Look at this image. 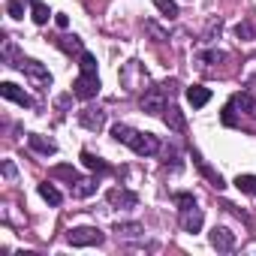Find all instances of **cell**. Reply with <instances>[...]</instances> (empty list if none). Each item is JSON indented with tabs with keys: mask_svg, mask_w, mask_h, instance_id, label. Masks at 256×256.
<instances>
[{
	"mask_svg": "<svg viewBox=\"0 0 256 256\" xmlns=\"http://www.w3.org/2000/svg\"><path fill=\"white\" fill-rule=\"evenodd\" d=\"M52 178H64V181L72 184V181H78V172H76L72 166H54V169H52Z\"/></svg>",
	"mask_w": 256,
	"mask_h": 256,
	"instance_id": "25",
	"label": "cell"
},
{
	"mask_svg": "<svg viewBox=\"0 0 256 256\" xmlns=\"http://www.w3.org/2000/svg\"><path fill=\"white\" fill-rule=\"evenodd\" d=\"M166 96H169V94H166L163 88H148V90L142 94V112H145V114H163L166 106H169Z\"/></svg>",
	"mask_w": 256,
	"mask_h": 256,
	"instance_id": "5",
	"label": "cell"
},
{
	"mask_svg": "<svg viewBox=\"0 0 256 256\" xmlns=\"http://www.w3.org/2000/svg\"><path fill=\"white\" fill-rule=\"evenodd\" d=\"M58 48L60 52H66V54H82L84 52V46H82V40L72 34V36H58Z\"/></svg>",
	"mask_w": 256,
	"mask_h": 256,
	"instance_id": "18",
	"label": "cell"
},
{
	"mask_svg": "<svg viewBox=\"0 0 256 256\" xmlns=\"http://www.w3.org/2000/svg\"><path fill=\"white\" fill-rule=\"evenodd\" d=\"M0 94H4L6 100H12V102H18L22 108H30L34 106V100H30V94H24L18 84H12V82H4L0 84Z\"/></svg>",
	"mask_w": 256,
	"mask_h": 256,
	"instance_id": "11",
	"label": "cell"
},
{
	"mask_svg": "<svg viewBox=\"0 0 256 256\" xmlns=\"http://www.w3.org/2000/svg\"><path fill=\"white\" fill-rule=\"evenodd\" d=\"M78 60H82V64H78V66H82V72L96 76V58H94L90 52H82V54H78Z\"/></svg>",
	"mask_w": 256,
	"mask_h": 256,
	"instance_id": "27",
	"label": "cell"
},
{
	"mask_svg": "<svg viewBox=\"0 0 256 256\" xmlns=\"http://www.w3.org/2000/svg\"><path fill=\"white\" fill-rule=\"evenodd\" d=\"M114 232H118V235H124V238H139L145 229H142V223H118V226H114Z\"/></svg>",
	"mask_w": 256,
	"mask_h": 256,
	"instance_id": "23",
	"label": "cell"
},
{
	"mask_svg": "<svg viewBox=\"0 0 256 256\" xmlns=\"http://www.w3.org/2000/svg\"><path fill=\"white\" fill-rule=\"evenodd\" d=\"M172 199H175V205H178V208H187V205H196V199H193V193H175Z\"/></svg>",
	"mask_w": 256,
	"mask_h": 256,
	"instance_id": "30",
	"label": "cell"
},
{
	"mask_svg": "<svg viewBox=\"0 0 256 256\" xmlns=\"http://www.w3.org/2000/svg\"><path fill=\"white\" fill-rule=\"evenodd\" d=\"M24 4H30V0H10L6 4V12L12 18H24Z\"/></svg>",
	"mask_w": 256,
	"mask_h": 256,
	"instance_id": "28",
	"label": "cell"
},
{
	"mask_svg": "<svg viewBox=\"0 0 256 256\" xmlns=\"http://www.w3.org/2000/svg\"><path fill=\"white\" fill-rule=\"evenodd\" d=\"M235 34H238V40H253V36H256V28H253L250 22H241V24L235 28Z\"/></svg>",
	"mask_w": 256,
	"mask_h": 256,
	"instance_id": "29",
	"label": "cell"
},
{
	"mask_svg": "<svg viewBox=\"0 0 256 256\" xmlns=\"http://www.w3.org/2000/svg\"><path fill=\"white\" fill-rule=\"evenodd\" d=\"M72 94L78 100H94L100 94V76H90V72H82L76 82H72Z\"/></svg>",
	"mask_w": 256,
	"mask_h": 256,
	"instance_id": "6",
	"label": "cell"
},
{
	"mask_svg": "<svg viewBox=\"0 0 256 256\" xmlns=\"http://www.w3.org/2000/svg\"><path fill=\"white\" fill-rule=\"evenodd\" d=\"M220 28H223L220 22H211V24H208V34H205V42H211V40H214V34L220 36Z\"/></svg>",
	"mask_w": 256,
	"mask_h": 256,
	"instance_id": "32",
	"label": "cell"
},
{
	"mask_svg": "<svg viewBox=\"0 0 256 256\" xmlns=\"http://www.w3.org/2000/svg\"><path fill=\"white\" fill-rule=\"evenodd\" d=\"M82 163L88 166V169H94V172H108V163L106 160H100L96 154H90V151H82Z\"/></svg>",
	"mask_w": 256,
	"mask_h": 256,
	"instance_id": "21",
	"label": "cell"
},
{
	"mask_svg": "<svg viewBox=\"0 0 256 256\" xmlns=\"http://www.w3.org/2000/svg\"><path fill=\"white\" fill-rule=\"evenodd\" d=\"M154 6H157L166 18H175V16H178V4H175V0H154Z\"/></svg>",
	"mask_w": 256,
	"mask_h": 256,
	"instance_id": "26",
	"label": "cell"
},
{
	"mask_svg": "<svg viewBox=\"0 0 256 256\" xmlns=\"http://www.w3.org/2000/svg\"><path fill=\"white\" fill-rule=\"evenodd\" d=\"M178 211H181V229L184 232H199L202 229L205 214H202L199 205H187V208H178Z\"/></svg>",
	"mask_w": 256,
	"mask_h": 256,
	"instance_id": "7",
	"label": "cell"
},
{
	"mask_svg": "<svg viewBox=\"0 0 256 256\" xmlns=\"http://www.w3.org/2000/svg\"><path fill=\"white\" fill-rule=\"evenodd\" d=\"M130 145L139 157H154L157 151H160V139L154 136V133H142V130H133V136H130Z\"/></svg>",
	"mask_w": 256,
	"mask_h": 256,
	"instance_id": "2",
	"label": "cell"
},
{
	"mask_svg": "<svg viewBox=\"0 0 256 256\" xmlns=\"http://www.w3.org/2000/svg\"><path fill=\"white\" fill-rule=\"evenodd\" d=\"M223 58H226L223 52H208V54H202V60H205V64H217V60H223Z\"/></svg>",
	"mask_w": 256,
	"mask_h": 256,
	"instance_id": "33",
	"label": "cell"
},
{
	"mask_svg": "<svg viewBox=\"0 0 256 256\" xmlns=\"http://www.w3.org/2000/svg\"><path fill=\"white\" fill-rule=\"evenodd\" d=\"M40 196H42V199H46L48 205H54V208H58V205L64 202V196H60V190H58L54 184H48V181H46V184H40Z\"/></svg>",
	"mask_w": 256,
	"mask_h": 256,
	"instance_id": "19",
	"label": "cell"
},
{
	"mask_svg": "<svg viewBox=\"0 0 256 256\" xmlns=\"http://www.w3.org/2000/svg\"><path fill=\"white\" fill-rule=\"evenodd\" d=\"M247 88H250V90H253V94H256V76H253V78H250V82H247Z\"/></svg>",
	"mask_w": 256,
	"mask_h": 256,
	"instance_id": "36",
	"label": "cell"
},
{
	"mask_svg": "<svg viewBox=\"0 0 256 256\" xmlns=\"http://www.w3.org/2000/svg\"><path fill=\"white\" fill-rule=\"evenodd\" d=\"M208 100H211V90H208V88H202V84H193V88H187V102H190L193 108H202Z\"/></svg>",
	"mask_w": 256,
	"mask_h": 256,
	"instance_id": "16",
	"label": "cell"
},
{
	"mask_svg": "<svg viewBox=\"0 0 256 256\" xmlns=\"http://www.w3.org/2000/svg\"><path fill=\"white\" fill-rule=\"evenodd\" d=\"M4 175L6 178H16V163L12 160H4Z\"/></svg>",
	"mask_w": 256,
	"mask_h": 256,
	"instance_id": "34",
	"label": "cell"
},
{
	"mask_svg": "<svg viewBox=\"0 0 256 256\" xmlns=\"http://www.w3.org/2000/svg\"><path fill=\"white\" fill-rule=\"evenodd\" d=\"M130 136H133V126H126V124H114L112 126V139L114 142H124L126 145V142H130Z\"/></svg>",
	"mask_w": 256,
	"mask_h": 256,
	"instance_id": "24",
	"label": "cell"
},
{
	"mask_svg": "<svg viewBox=\"0 0 256 256\" xmlns=\"http://www.w3.org/2000/svg\"><path fill=\"white\" fill-rule=\"evenodd\" d=\"M229 106L238 108V112H244V114H256V100H253V94H247V90L235 94V96L229 100Z\"/></svg>",
	"mask_w": 256,
	"mask_h": 256,
	"instance_id": "14",
	"label": "cell"
},
{
	"mask_svg": "<svg viewBox=\"0 0 256 256\" xmlns=\"http://www.w3.org/2000/svg\"><path fill=\"white\" fill-rule=\"evenodd\" d=\"M70 244L72 247H96V244H102V232L96 229V226H76V229H70Z\"/></svg>",
	"mask_w": 256,
	"mask_h": 256,
	"instance_id": "3",
	"label": "cell"
},
{
	"mask_svg": "<svg viewBox=\"0 0 256 256\" xmlns=\"http://www.w3.org/2000/svg\"><path fill=\"white\" fill-rule=\"evenodd\" d=\"M78 124L84 126V130H102V126H106V114L100 112V108H82L78 112Z\"/></svg>",
	"mask_w": 256,
	"mask_h": 256,
	"instance_id": "10",
	"label": "cell"
},
{
	"mask_svg": "<svg viewBox=\"0 0 256 256\" xmlns=\"http://www.w3.org/2000/svg\"><path fill=\"white\" fill-rule=\"evenodd\" d=\"M193 163H196V166H199V172L211 181V187H217V190H223V187H226V181H223V178H220V175L205 163V160H202V154H199V151H193Z\"/></svg>",
	"mask_w": 256,
	"mask_h": 256,
	"instance_id": "13",
	"label": "cell"
},
{
	"mask_svg": "<svg viewBox=\"0 0 256 256\" xmlns=\"http://www.w3.org/2000/svg\"><path fill=\"white\" fill-rule=\"evenodd\" d=\"M208 241H211V247L214 250H232L235 247V232L232 229H226V226H214L211 229V235H208Z\"/></svg>",
	"mask_w": 256,
	"mask_h": 256,
	"instance_id": "9",
	"label": "cell"
},
{
	"mask_svg": "<svg viewBox=\"0 0 256 256\" xmlns=\"http://www.w3.org/2000/svg\"><path fill=\"white\" fill-rule=\"evenodd\" d=\"M30 16H34L36 24H46V22L52 18V10L42 4V0H30Z\"/></svg>",
	"mask_w": 256,
	"mask_h": 256,
	"instance_id": "20",
	"label": "cell"
},
{
	"mask_svg": "<svg viewBox=\"0 0 256 256\" xmlns=\"http://www.w3.org/2000/svg\"><path fill=\"white\" fill-rule=\"evenodd\" d=\"M106 199H108V205H114V208H136V205H139V196H136L133 190H124V187L108 190Z\"/></svg>",
	"mask_w": 256,
	"mask_h": 256,
	"instance_id": "8",
	"label": "cell"
},
{
	"mask_svg": "<svg viewBox=\"0 0 256 256\" xmlns=\"http://www.w3.org/2000/svg\"><path fill=\"white\" fill-rule=\"evenodd\" d=\"M235 187L247 196H256V175H238L235 178Z\"/></svg>",
	"mask_w": 256,
	"mask_h": 256,
	"instance_id": "22",
	"label": "cell"
},
{
	"mask_svg": "<svg viewBox=\"0 0 256 256\" xmlns=\"http://www.w3.org/2000/svg\"><path fill=\"white\" fill-rule=\"evenodd\" d=\"M28 145H30L36 154H46V157H48V154H58V145H54L52 139H42V136H36V133H30V136H28Z\"/></svg>",
	"mask_w": 256,
	"mask_h": 256,
	"instance_id": "17",
	"label": "cell"
},
{
	"mask_svg": "<svg viewBox=\"0 0 256 256\" xmlns=\"http://www.w3.org/2000/svg\"><path fill=\"white\" fill-rule=\"evenodd\" d=\"M16 66H22V72H24L28 78H34V84H40V88H48V84H52V72H48L40 60H34V58H22Z\"/></svg>",
	"mask_w": 256,
	"mask_h": 256,
	"instance_id": "4",
	"label": "cell"
},
{
	"mask_svg": "<svg viewBox=\"0 0 256 256\" xmlns=\"http://www.w3.org/2000/svg\"><path fill=\"white\" fill-rule=\"evenodd\" d=\"M163 120H166V126L169 130H175V133H184L187 130V120H184V112L178 108V106H166V112H163Z\"/></svg>",
	"mask_w": 256,
	"mask_h": 256,
	"instance_id": "12",
	"label": "cell"
},
{
	"mask_svg": "<svg viewBox=\"0 0 256 256\" xmlns=\"http://www.w3.org/2000/svg\"><path fill=\"white\" fill-rule=\"evenodd\" d=\"M54 22H58V28H60V30H66V28H70V18H66V16H58Z\"/></svg>",
	"mask_w": 256,
	"mask_h": 256,
	"instance_id": "35",
	"label": "cell"
},
{
	"mask_svg": "<svg viewBox=\"0 0 256 256\" xmlns=\"http://www.w3.org/2000/svg\"><path fill=\"white\" fill-rule=\"evenodd\" d=\"M70 193H72L76 199H88V196L96 193V181H90V178H78V181L70 184Z\"/></svg>",
	"mask_w": 256,
	"mask_h": 256,
	"instance_id": "15",
	"label": "cell"
},
{
	"mask_svg": "<svg viewBox=\"0 0 256 256\" xmlns=\"http://www.w3.org/2000/svg\"><path fill=\"white\" fill-rule=\"evenodd\" d=\"M145 30H151V34H154V40H157V42H163V40H169V36H166V30H160V28H157V24H154V22H145Z\"/></svg>",
	"mask_w": 256,
	"mask_h": 256,
	"instance_id": "31",
	"label": "cell"
},
{
	"mask_svg": "<svg viewBox=\"0 0 256 256\" xmlns=\"http://www.w3.org/2000/svg\"><path fill=\"white\" fill-rule=\"evenodd\" d=\"M120 82H124L126 90H148V84H151V78H148V72L142 70L139 60H130L120 70Z\"/></svg>",
	"mask_w": 256,
	"mask_h": 256,
	"instance_id": "1",
	"label": "cell"
}]
</instances>
